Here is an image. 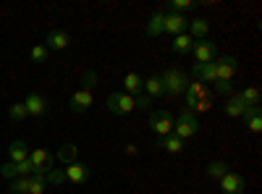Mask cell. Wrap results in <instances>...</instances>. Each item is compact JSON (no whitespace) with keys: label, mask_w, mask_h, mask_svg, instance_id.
Listing matches in <instances>:
<instances>
[{"label":"cell","mask_w":262,"mask_h":194,"mask_svg":"<svg viewBox=\"0 0 262 194\" xmlns=\"http://www.w3.org/2000/svg\"><path fill=\"white\" fill-rule=\"evenodd\" d=\"M173 134H176L179 139H189V137H196L200 134V121H196V116L191 111H181L179 118H173Z\"/></svg>","instance_id":"obj_1"},{"label":"cell","mask_w":262,"mask_h":194,"mask_svg":"<svg viewBox=\"0 0 262 194\" xmlns=\"http://www.w3.org/2000/svg\"><path fill=\"white\" fill-rule=\"evenodd\" d=\"M160 81H163V92H165V95L179 97V95H184V90H186L189 76H186L181 69H168V71L160 76Z\"/></svg>","instance_id":"obj_2"},{"label":"cell","mask_w":262,"mask_h":194,"mask_svg":"<svg viewBox=\"0 0 262 194\" xmlns=\"http://www.w3.org/2000/svg\"><path fill=\"white\" fill-rule=\"evenodd\" d=\"M107 111H111L113 116H128V113H134L137 111V105H134V97L126 95V92H113V95H107Z\"/></svg>","instance_id":"obj_3"},{"label":"cell","mask_w":262,"mask_h":194,"mask_svg":"<svg viewBox=\"0 0 262 194\" xmlns=\"http://www.w3.org/2000/svg\"><path fill=\"white\" fill-rule=\"evenodd\" d=\"M29 163L34 165V174L37 176H45L48 170L55 168V155L50 153V149H45V147H37V149H32V153H29Z\"/></svg>","instance_id":"obj_4"},{"label":"cell","mask_w":262,"mask_h":194,"mask_svg":"<svg viewBox=\"0 0 262 194\" xmlns=\"http://www.w3.org/2000/svg\"><path fill=\"white\" fill-rule=\"evenodd\" d=\"M147 126H149L158 137H168V134H173V116H170V111H155V113L149 116Z\"/></svg>","instance_id":"obj_5"},{"label":"cell","mask_w":262,"mask_h":194,"mask_svg":"<svg viewBox=\"0 0 262 194\" xmlns=\"http://www.w3.org/2000/svg\"><path fill=\"white\" fill-rule=\"evenodd\" d=\"M92 105H95V95H92V90L79 87V90L71 95V100H69V111H71V113H86Z\"/></svg>","instance_id":"obj_6"},{"label":"cell","mask_w":262,"mask_h":194,"mask_svg":"<svg viewBox=\"0 0 262 194\" xmlns=\"http://www.w3.org/2000/svg\"><path fill=\"white\" fill-rule=\"evenodd\" d=\"M0 176H6V179H21V176H34V165L29 160H21V163H3L0 165Z\"/></svg>","instance_id":"obj_7"},{"label":"cell","mask_w":262,"mask_h":194,"mask_svg":"<svg viewBox=\"0 0 262 194\" xmlns=\"http://www.w3.org/2000/svg\"><path fill=\"white\" fill-rule=\"evenodd\" d=\"M215 71H217V81H231L238 71V60L233 55H221L215 58Z\"/></svg>","instance_id":"obj_8"},{"label":"cell","mask_w":262,"mask_h":194,"mask_svg":"<svg viewBox=\"0 0 262 194\" xmlns=\"http://www.w3.org/2000/svg\"><path fill=\"white\" fill-rule=\"evenodd\" d=\"M191 53H194V60L196 63H212L217 58V45H215V42H210V39H200V42H194Z\"/></svg>","instance_id":"obj_9"},{"label":"cell","mask_w":262,"mask_h":194,"mask_svg":"<svg viewBox=\"0 0 262 194\" xmlns=\"http://www.w3.org/2000/svg\"><path fill=\"white\" fill-rule=\"evenodd\" d=\"M163 29L168 32V34H184L186 29H189V18L184 16V13H176V11H168L165 13V21H163Z\"/></svg>","instance_id":"obj_10"},{"label":"cell","mask_w":262,"mask_h":194,"mask_svg":"<svg viewBox=\"0 0 262 194\" xmlns=\"http://www.w3.org/2000/svg\"><path fill=\"white\" fill-rule=\"evenodd\" d=\"M221 191L223 194H244L247 191V179L242 174H233V170H228V174L221 179Z\"/></svg>","instance_id":"obj_11"},{"label":"cell","mask_w":262,"mask_h":194,"mask_svg":"<svg viewBox=\"0 0 262 194\" xmlns=\"http://www.w3.org/2000/svg\"><path fill=\"white\" fill-rule=\"evenodd\" d=\"M63 174H66V181H69V184H86V181H90V174H92V170H90V165H86V163H71V165H66L63 168Z\"/></svg>","instance_id":"obj_12"},{"label":"cell","mask_w":262,"mask_h":194,"mask_svg":"<svg viewBox=\"0 0 262 194\" xmlns=\"http://www.w3.org/2000/svg\"><path fill=\"white\" fill-rule=\"evenodd\" d=\"M24 107H27V116H34V118H42V116H48L50 111V105L45 102V97L37 95V92H29L27 100H24Z\"/></svg>","instance_id":"obj_13"},{"label":"cell","mask_w":262,"mask_h":194,"mask_svg":"<svg viewBox=\"0 0 262 194\" xmlns=\"http://www.w3.org/2000/svg\"><path fill=\"white\" fill-rule=\"evenodd\" d=\"M191 76L202 84H215L217 81V71H215V60L212 63H194L191 66Z\"/></svg>","instance_id":"obj_14"},{"label":"cell","mask_w":262,"mask_h":194,"mask_svg":"<svg viewBox=\"0 0 262 194\" xmlns=\"http://www.w3.org/2000/svg\"><path fill=\"white\" fill-rule=\"evenodd\" d=\"M69 45H71V37H69V32H63V29H53L45 37V48L48 50H66Z\"/></svg>","instance_id":"obj_15"},{"label":"cell","mask_w":262,"mask_h":194,"mask_svg":"<svg viewBox=\"0 0 262 194\" xmlns=\"http://www.w3.org/2000/svg\"><path fill=\"white\" fill-rule=\"evenodd\" d=\"M247 107H249V105H244V100L238 97V95H231V97L226 100V105H223V111H226L228 118H244Z\"/></svg>","instance_id":"obj_16"},{"label":"cell","mask_w":262,"mask_h":194,"mask_svg":"<svg viewBox=\"0 0 262 194\" xmlns=\"http://www.w3.org/2000/svg\"><path fill=\"white\" fill-rule=\"evenodd\" d=\"M163 21H165V11H155L149 18H147V24H144V34L147 37H160L165 29H163Z\"/></svg>","instance_id":"obj_17"},{"label":"cell","mask_w":262,"mask_h":194,"mask_svg":"<svg viewBox=\"0 0 262 194\" xmlns=\"http://www.w3.org/2000/svg\"><path fill=\"white\" fill-rule=\"evenodd\" d=\"M207 32H210V21L207 18H191L189 21V37L194 42H200V39H207Z\"/></svg>","instance_id":"obj_18"},{"label":"cell","mask_w":262,"mask_h":194,"mask_svg":"<svg viewBox=\"0 0 262 194\" xmlns=\"http://www.w3.org/2000/svg\"><path fill=\"white\" fill-rule=\"evenodd\" d=\"M29 153H32V149L27 147V142H21V139H13V142L8 144V160H11V163L29 160Z\"/></svg>","instance_id":"obj_19"},{"label":"cell","mask_w":262,"mask_h":194,"mask_svg":"<svg viewBox=\"0 0 262 194\" xmlns=\"http://www.w3.org/2000/svg\"><path fill=\"white\" fill-rule=\"evenodd\" d=\"M158 147L165 149V153H170V155H176V153H181V149H184V139H179L176 134L158 137Z\"/></svg>","instance_id":"obj_20"},{"label":"cell","mask_w":262,"mask_h":194,"mask_svg":"<svg viewBox=\"0 0 262 194\" xmlns=\"http://www.w3.org/2000/svg\"><path fill=\"white\" fill-rule=\"evenodd\" d=\"M142 76L139 74H134V71H131V74H126L123 76V92L126 95H131V97H137V95H142Z\"/></svg>","instance_id":"obj_21"},{"label":"cell","mask_w":262,"mask_h":194,"mask_svg":"<svg viewBox=\"0 0 262 194\" xmlns=\"http://www.w3.org/2000/svg\"><path fill=\"white\" fill-rule=\"evenodd\" d=\"M170 48H173V53H179V55H186V53H191V48H194V39L184 32V34H176L173 37V42H170Z\"/></svg>","instance_id":"obj_22"},{"label":"cell","mask_w":262,"mask_h":194,"mask_svg":"<svg viewBox=\"0 0 262 194\" xmlns=\"http://www.w3.org/2000/svg\"><path fill=\"white\" fill-rule=\"evenodd\" d=\"M76 155H79V147L76 144H63L55 155V163H63V165H71L76 163Z\"/></svg>","instance_id":"obj_23"},{"label":"cell","mask_w":262,"mask_h":194,"mask_svg":"<svg viewBox=\"0 0 262 194\" xmlns=\"http://www.w3.org/2000/svg\"><path fill=\"white\" fill-rule=\"evenodd\" d=\"M142 90H144L147 97H160V95H165V92H163V81H160V76H149V79H144Z\"/></svg>","instance_id":"obj_24"},{"label":"cell","mask_w":262,"mask_h":194,"mask_svg":"<svg viewBox=\"0 0 262 194\" xmlns=\"http://www.w3.org/2000/svg\"><path fill=\"white\" fill-rule=\"evenodd\" d=\"M184 97H189V100H202V97H207V87L202 81H189L186 84V90H184Z\"/></svg>","instance_id":"obj_25"},{"label":"cell","mask_w":262,"mask_h":194,"mask_svg":"<svg viewBox=\"0 0 262 194\" xmlns=\"http://www.w3.org/2000/svg\"><path fill=\"white\" fill-rule=\"evenodd\" d=\"M29 186H32V176H21V179H13V181H11V189H8V194H29Z\"/></svg>","instance_id":"obj_26"},{"label":"cell","mask_w":262,"mask_h":194,"mask_svg":"<svg viewBox=\"0 0 262 194\" xmlns=\"http://www.w3.org/2000/svg\"><path fill=\"white\" fill-rule=\"evenodd\" d=\"M226 174H228V165H226L223 160H212V163H207V176H210V179H217V181H221Z\"/></svg>","instance_id":"obj_27"},{"label":"cell","mask_w":262,"mask_h":194,"mask_svg":"<svg viewBox=\"0 0 262 194\" xmlns=\"http://www.w3.org/2000/svg\"><path fill=\"white\" fill-rule=\"evenodd\" d=\"M238 97H242L244 105H249V107H257V105H259V90H257V87H247Z\"/></svg>","instance_id":"obj_28"},{"label":"cell","mask_w":262,"mask_h":194,"mask_svg":"<svg viewBox=\"0 0 262 194\" xmlns=\"http://www.w3.org/2000/svg\"><path fill=\"white\" fill-rule=\"evenodd\" d=\"M8 118H11V121H24V118H27L24 102H13V105L8 107Z\"/></svg>","instance_id":"obj_29"},{"label":"cell","mask_w":262,"mask_h":194,"mask_svg":"<svg viewBox=\"0 0 262 194\" xmlns=\"http://www.w3.org/2000/svg\"><path fill=\"white\" fill-rule=\"evenodd\" d=\"M45 181H48V184H55V186L66 184V174H63V168H53V170H48V174H45Z\"/></svg>","instance_id":"obj_30"},{"label":"cell","mask_w":262,"mask_h":194,"mask_svg":"<svg viewBox=\"0 0 262 194\" xmlns=\"http://www.w3.org/2000/svg\"><path fill=\"white\" fill-rule=\"evenodd\" d=\"M191 8H196L194 0H173V3H170V11L184 13V16H186V11H191Z\"/></svg>","instance_id":"obj_31"},{"label":"cell","mask_w":262,"mask_h":194,"mask_svg":"<svg viewBox=\"0 0 262 194\" xmlns=\"http://www.w3.org/2000/svg\"><path fill=\"white\" fill-rule=\"evenodd\" d=\"M45 189H48V181H45V176H32V186H29V194H45Z\"/></svg>","instance_id":"obj_32"},{"label":"cell","mask_w":262,"mask_h":194,"mask_svg":"<svg viewBox=\"0 0 262 194\" xmlns=\"http://www.w3.org/2000/svg\"><path fill=\"white\" fill-rule=\"evenodd\" d=\"M29 55H32V60H34V63H45V60H48V55H50V50H48L45 45H34Z\"/></svg>","instance_id":"obj_33"},{"label":"cell","mask_w":262,"mask_h":194,"mask_svg":"<svg viewBox=\"0 0 262 194\" xmlns=\"http://www.w3.org/2000/svg\"><path fill=\"white\" fill-rule=\"evenodd\" d=\"M210 107H212V102H210V97H202V100H194V105L189 107V111L196 116V113H207L210 111Z\"/></svg>","instance_id":"obj_34"},{"label":"cell","mask_w":262,"mask_h":194,"mask_svg":"<svg viewBox=\"0 0 262 194\" xmlns=\"http://www.w3.org/2000/svg\"><path fill=\"white\" fill-rule=\"evenodd\" d=\"M247 121V128L252 134H259L262 132V118H259V113H254V116H249V118H244Z\"/></svg>","instance_id":"obj_35"},{"label":"cell","mask_w":262,"mask_h":194,"mask_svg":"<svg viewBox=\"0 0 262 194\" xmlns=\"http://www.w3.org/2000/svg\"><path fill=\"white\" fill-rule=\"evenodd\" d=\"M95 84H97V74H95V71H84V76H81V87H84V90H92Z\"/></svg>","instance_id":"obj_36"},{"label":"cell","mask_w":262,"mask_h":194,"mask_svg":"<svg viewBox=\"0 0 262 194\" xmlns=\"http://www.w3.org/2000/svg\"><path fill=\"white\" fill-rule=\"evenodd\" d=\"M215 92H217V95H223V97H226V95L231 97V95H233L231 81H215Z\"/></svg>","instance_id":"obj_37"},{"label":"cell","mask_w":262,"mask_h":194,"mask_svg":"<svg viewBox=\"0 0 262 194\" xmlns=\"http://www.w3.org/2000/svg\"><path fill=\"white\" fill-rule=\"evenodd\" d=\"M134 105H137V107H149V105H152V97H147V95H137V97H134Z\"/></svg>","instance_id":"obj_38"}]
</instances>
